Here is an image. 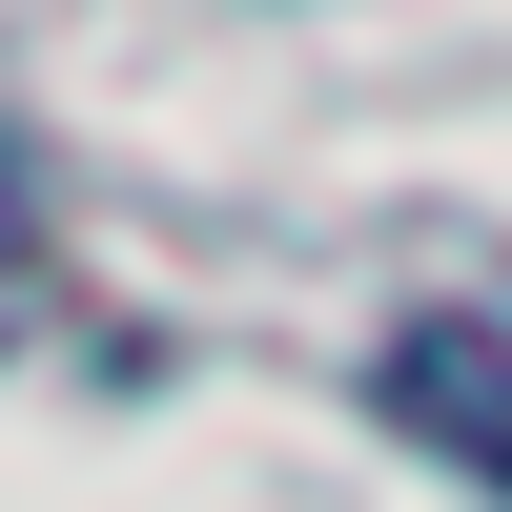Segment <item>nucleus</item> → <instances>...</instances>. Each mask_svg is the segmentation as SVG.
Returning <instances> with one entry per match:
<instances>
[{"label": "nucleus", "instance_id": "f257e3e1", "mask_svg": "<svg viewBox=\"0 0 512 512\" xmlns=\"http://www.w3.org/2000/svg\"><path fill=\"white\" fill-rule=\"evenodd\" d=\"M369 410H390L431 472H472V492L512 512V328H472V308H410L390 349H369Z\"/></svg>", "mask_w": 512, "mask_h": 512}, {"label": "nucleus", "instance_id": "f03ea898", "mask_svg": "<svg viewBox=\"0 0 512 512\" xmlns=\"http://www.w3.org/2000/svg\"><path fill=\"white\" fill-rule=\"evenodd\" d=\"M21 246H41V164L0 144V267H21Z\"/></svg>", "mask_w": 512, "mask_h": 512}]
</instances>
